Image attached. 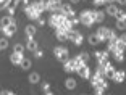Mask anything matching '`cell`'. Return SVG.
<instances>
[{"label": "cell", "instance_id": "f35d334b", "mask_svg": "<svg viewBox=\"0 0 126 95\" xmlns=\"http://www.w3.org/2000/svg\"><path fill=\"white\" fill-rule=\"evenodd\" d=\"M36 21H37V23H39V26H44V24H45V23H47V21H45V19H44V18H42V16H39V18H37V19H36Z\"/></svg>", "mask_w": 126, "mask_h": 95}, {"label": "cell", "instance_id": "3957f363", "mask_svg": "<svg viewBox=\"0 0 126 95\" xmlns=\"http://www.w3.org/2000/svg\"><path fill=\"white\" fill-rule=\"evenodd\" d=\"M66 39L71 40L74 45H81L82 44V34L79 32V31H74V29L66 31Z\"/></svg>", "mask_w": 126, "mask_h": 95}, {"label": "cell", "instance_id": "f6af8a7d", "mask_svg": "<svg viewBox=\"0 0 126 95\" xmlns=\"http://www.w3.org/2000/svg\"><path fill=\"white\" fill-rule=\"evenodd\" d=\"M8 94H10V90H2V94H0V95H8Z\"/></svg>", "mask_w": 126, "mask_h": 95}, {"label": "cell", "instance_id": "7c38bea8", "mask_svg": "<svg viewBox=\"0 0 126 95\" xmlns=\"http://www.w3.org/2000/svg\"><path fill=\"white\" fill-rule=\"evenodd\" d=\"M108 53L107 50H97L95 53H94V56L97 58V61H104V60H108Z\"/></svg>", "mask_w": 126, "mask_h": 95}, {"label": "cell", "instance_id": "5bb4252c", "mask_svg": "<svg viewBox=\"0 0 126 95\" xmlns=\"http://www.w3.org/2000/svg\"><path fill=\"white\" fill-rule=\"evenodd\" d=\"M126 77V73L125 71H115V74H113V77H111V81H115V82H123Z\"/></svg>", "mask_w": 126, "mask_h": 95}, {"label": "cell", "instance_id": "ab89813d", "mask_svg": "<svg viewBox=\"0 0 126 95\" xmlns=\"http://www.w3.org/2000/svg\"><path fill=\"white\" fill-rule=\"evenodd\" d=\"M95 5H105V0H94Z\"/></svg>", "mask_w": 126, "mask_h": 95}, {"label": "cell", "instance_id": "ac0fdd59", "mask_svg": "<svg viewBox=\"0 0 126 95\" xmlns=\"http://www.w3.org/2000/svg\"><path fill=\"white\" fill-rule=\"evenodd\" d=\"M26 36H28V39H34V36H36V27H34L32 24H29V26H26Z\"/></svg>", "mask_w": 126, "mask_h": 95}, {"label": "cell", "instance_id": "6da1fadb", "mask_svg": "<svg viewBox=\"0 0 126 95\" xmlns=\"http://www.w3.org/2000/svg\"><path fill=\"white\" fill-rule=\"evenodd\" d=\"M63 21H65V16L60 15V11H53V13H50V18H48V26L57 29Z\"/></svg>", "mask_w": 126, "mask_h": 95}, {"label": "cell", "instance_id": "2e32d148", "mask_svg": "<svg viewBox=\"0 0 126 95\" xmlns=\"http://www.w3.org/2000/svg\"><path fill=\"white\" fill-rule=\"evenodd\" d=\"M15 21V18L13 16H3V18L0 19V29H3V27H7L10 23H13Z\"/></svg>", "mask_w": 126, "mask_h": 95}, {"label": "cell", "instance_id": "277c9868", "mask_svg": "<svg viewBox=\"0 0 126 95\" xmlns=\"http://www.w3.org/2000/svg\"><path fill=\"white\" fill-rule=\"evenodd\" d=\"M79 66H82V65H81V61L78 60V56H76V58L68 60V61H65V63H63V69L66 71V73H73V71H76V69H78Z\"/></svg>", "mask_w": 126, "mask_h": 95}, {"label": "cell", "instance_id": "d590c367", "mask_svg": "<svg viewBox=\"0 0 126 95\" xmlns=\"http://www.w3.org/2000/svg\"><path fill=\"white\" fill-rule=\"evenodd\" d=\"M39 3H41L42 7H44V10H45V8L50 5V0H39Z\"/></svg>", "mask_w": 126, "mask_h": 95}, {"label": "cell", "instance_id": "7dc6e473", "mask_svg": "<svg viewBox=\"0 0 126 95\" xmlns=\"http://www.w3.org/2000/svg\"><path fill=\"white\" fill-rule=\"evenodd\" d=\"M44 95H53V94H52V92H47V94H44Z\"/></svg>", "mask_w": 126, "mask_h": 95}, {"label": "cell", "instance_id": "d6986e66", "mask_svg": "<svg viewBox=\"0 0 126 95\" xmlns=\"http://www.w3.org/2000/svg\"><path fill=\"white\" fill-rule=\"evenodd\" d=\"M113 58H115V61H118V63H123V61H125V52H121V50H116L115 53H113Z\"/></svg>", "mask_w": 126, "mask_h": 95}, {"label": "cell", "instance_id": "4316f807", "mask_svg": "<svg viewBox=\"0 0 126 95\" xmlns=\"http://www.w3.org/2000/svg\"><path fill=\"white\" fill-rule=\"evenodd\" d=\"M39 79H41V76H39L37 73L29 74V82H31V84H37V82H39Z\"/></svg>", "mask_w": 126, "mask_h": 95}, {"label": "cell", "instance_id": "7bdbcfd3", "mask_svg": "<svg viewBox=\"0 0 126 95\" xmlns=\"http://www.w3.org/2000/svg\"><path fill=\"white\" fill-rule=\"evenodd\" d=\"M120 39H121V40H123V42H125V44H126V32H123V36H121V37H120Z\"/></svg>", "mask_w": 126, "mask_h": 95}, {"label": "cell", "instance_id": "44dd1931", "mask_svg": "<svg viewBox=\"0 0 126 95\" xmlns=\"http://www.w3.org/2000/svg\"><path fill=\"white\" fill-rule=\"evenodd\" d=\"M118 10L120 8L116 7V5H107V15H110V16H115Z\"/></svg>", "mask_w": 126, "mask_h": 95}, {"label": "cell", "instance_id": "9c48e42d", "mask_svg": "<svg viewBox=\"0 0 126 95\" xmlns=\"http://www.w3.org/2000/svg\"><path fill=\"white\" fill-rule=\"evenodd\" d=\"M60 15H63L65 18L66 16H71V15H74V10L71 8V5L70 3H62V7H60Z\"/></svg>", "mask_w": 126, "mask_h": 95}, {"label": "cell", "instance_id": "836d02e7", "mask_svg": "<svg viewBox=\"0 0 126 95\" xmlns=\"http://www.w3.org/2000/svg\"><path fill=\"white\" fill-rule=\"evenodd\" d=\"M116 29L125 31L126 29V21H116Z\"/></svg>", "mask_w": 126, "mask_h": 95}, {"label": "cell", "instance_id": "7402d4cb", "mask_svg": "<svg viewBox=\"0 0 126 95\" xmlns=\"http://www.w3.org/2000/svg\"><path fill=\"white\" fill-rule=\"evenodd\" d=\"M115 71H116V69L113 68V66H108L107 69H105V76H104V77H105L107 81L111 79V77H113V74H115Z\"/></svg>", "mask_w": 126, "mask_h": 95}, {"label": "cell", "instance_id": "d4e9b609", "mask_svg": "<svg viewBox=\"0 0 126 95\" xmlns=\"http://www.w3.org/2000/svg\"><path fill=\"white\" fill-rule=\"evenodd\" d=\"M58 60H60L62 63H65V61H68V60H70V55H68V48H65V50H63L62 53H60Z\"/></svg>", "mask_w": 126, "mask_h": 95}, {"label": "cell", "instance_id": "b9f144b4", "mask_svg": "<svg viewBox=\"0 0 126 95\" xmlns=\"http://www.w3.org/2000/svg\"><path fill=\"white\" fill-rule=\"evenodd\" d=\"M19 3H23L24 7H28V5H29V2H28V0H19Z\"/></svg>", "mask_w": 126, "mask_h": 95}, {"label": "cell", "instance_id": "1f68e13d", "mask_svg": "<svg viewBox=\"0 0 126 95\" xmlns=\"http://www.w3.org/2000/svg\"><path fill=\"white\" fill-rule=\"evenodd\" d=\"M8 47V39L7 37H2L0 39V50H3V48H7Z\"/></svg>", "mask_w": 126, "mask_h": 95}, {"label": "cell", "instance_id": "5b68a950", "mask_svg": "<svg viewBox=\"0 0 126 95\" xmlns=\"http://www.w3.org/2000/svg\"><path fill=\"white\" fill-rule=\"evenodd\" d=\"M24 13H26V16H28L29 19H37L39 16L42 15V13H41L39 10H37V8L34 7L32 3H29L28 7H24Z\"/></svg>", "mask_w": 126, "mask_h": 95}, {"label": "cell", "instance_id": "bcb514c9", "mask_svg": "<svg viewBox=\"0 0 126 95\" xmlns=\"http://www.w3.org/2000/svg\"><path fill=\"white\" fill-rule=\"evenodd\" d=\"M79 0H71V3H78Z\"/></svg>", "mask_w": 126, "mask_h": 95}, {"label": "cell", "instance_id": "c3c4849f", "mask_svg": "<svg viewBox=\"0 0 126 95\" xmlns=\"http://www.w3.org/2000/svg\"><path fill=\"white\" fill-rule=\"evenodd\" d=\"M95 95H102V94H100V92H95Z\"/></svg>", "mask_w": 126, "mask_h": 95}, {"label": "cell", "instance_id": "ee69618b", "mask_svg": "<svg viewBox=\"0 0 126 95\" xmlns=\"http://www.w3.org/2000/svg\"><path fill=\"white\" fill-rule=\"evenodd\" d=\"M116 2H118L120 5H126V0H116Z\"/></svg>", "mask_w": 126, "mask_h": 95}, {"label": "cell", "instance_id": "e575fe53", "mask_svg": "<svg viewBox=\"0 0 126 95\" xmlns=\"http://www.w3.org/2000/svg\"><path fill=\"white\" fill-rule=\"evenodd\" d=\"M42 90H44V94L50 92V84H48V82H44V84H42Z\"/></svg>", "mask_w": 126, "mask_h": 95}, {"label": "cell", "instance_id": "603a6c76", "mask_svg": "<svg viewBox=\"0 0 126 95\" xmlns=\"http://www.w3.org/2000/svg\"><path fill=\"white\" fill-rule=\"evenodd\" d=\"M65 85H66V89H68V90H74V89H76V81H74L73 77H70V79H66Z\"/></svg>", "mask_w": 126, "mask_h": 95}, {"label": "cell", "instance_id": "83f0119b", "mask_svg": "<svg viewBox=\"0 0 126 95\" xmlns=\"http://www.w3.org/2000/svg\"><path fill=\"white\" fill-rule=\"evenodd\" d=\"M18 3H19V0H8L7 8H10V10H15V8L18 7Z\"/></svg>", "mask_w": 126, "mask_h": 95}, {"label": "cell", "instance_id": "7a4b0ae2", "mask_svg": "<svg viewBox=\"0 0 126 95\" xmlns=\"http://www.w3.org/2000/svg\"><path fill=\"white\" fill-rule=\"evenodd\" d=\"M79 23L84 24L86 27H91L94 24V19H92V10H84L79 15Z\"/></svg>", "mask_w": 126, "mask_h": 95}, {"label": "cell", "instance_id": "4dcf8cb0", "mask_svg": "<svg viewBox=\"0 0 126 95\" xmlns=\"http://www.w3.org/2000/svg\"><path fill=\"white\" fill-rule=\"evenodd\" d=\"M13 52H15V53H21V55H23V53H24V45H23V44H16Z\"/></svg>", "mask_w": 126, "mask_h": 95}, {"label": "cell", "instance_id": "cb8c5ba5", "mask_svg": "<svg viewBox=\"0 0 126 95\" xmlns=\"http://www.w3.org/2000/svg\"><path fill=\"white\" fill-rule=\"evenodd\" d=\"M116 21H126V11L125 10H118L116 11V15H115Z\"/></svg>", "mask_w": 126, "mask_h": 95}, {"label": "cell", "instance_id": "f1b7e54d", "mask_svg": "<svg viewBox=\"0 0 126 95\" xmlns=\"http://www.w3.org/2000/svg\"><path fill=\"white\" fill-rule=\"evenodd\" d=\"M115 47L118 48V50L125 52V48H126V44H125V42H123V40H121V39H120V37H118V40H116V44H115Z\"/></svg>", "mask_w": 126, "mask_h": 95}, {"label": "cell", "instance_id": "30bf717a", "mask_svg": "<svg viewBox=\"0 0 126 95\" xmlns=\"http://www.w3.org/2000/svg\"><path fill=\"white\" fill-rule=\"evenodd\" d=\"M107 85H108L107 79H100L99 82H95V84L92 85V87H94V90H95V92H100V94H104L105 89H107Z\"/></svg>", "mask_w": 126, "mask_h": 95}, {"label": "cell", "instance_id": "ba28073f", "mask_svg": "<svg viewBox=\"0 0 126 95\" xmlns=\"http://www.w3.org/2000/svg\"><path fill=\"white\" fill-rule=\"evenodd\" d=\"M16 29H18V26H16V21H13V23H10L7 27H3V29H0V31H2V32H3L7 37H10V36H13V34L16 32Z\"/></svg>", "mask_w": 126, "mask_h": 95}, {"label": "cell", "instance_id": "484cf974", "mask_svg": "<svg viewBox=\"0 0 126 95\" xmlns=\"http://www.w3.org/2000/svg\"><path fill=\"white\" fill-rule=\"evenodd\" d=\"M31 65H32V63H31L29 58H23V61H21V65H19V66H21L23 69H29Z\"/></svg>", "mask_w": 126, "mask_h": 95}, {"label": "cell", "instance_id": "f546056e", "mask_svg": "<svg viewBox=\"0 0 126 95\" xmlns=\"http://www.w3.org/2000/svg\"><path fill=\"white\" fill-rule=\"evenodd\" d=\"M89 44L91 45H97V44H99V37H97L95 34H91V36H89Z\"/></svg>", "mask_w": 126, "mask_h": 95}, {"label": "cell", "instance_id": "d6a6232c", "mask_svg": "<svg viewBox=\"0 0 126 95\" xmlns=\"http://www.w3.org/2000/svg\"><path fill=\"white\" fill-rule=\"evenodd\" d=\"M65 48H66V47H55V48H53V55H55L57 58H58V56H60V53H62V52L65 50Z\"/></svg>", "mask_w": 126, "mask_h": 95}, {"label": "cell", "instance_id": "74e56055", "mask_svg": "<svg viewBox=\"0 0 126 95\" xmlns=\"http://www.w3.org/2000/svg\"><path fill=\"white\" fill-rule=\"evenodd\" d=\"M7 3H8V0H0V10H5Z\"/></svg>", "mask_w": 126, "mask_h": 95}, {"label": "cell", "instance_id": "52a82bcc", "mask_svg": "<svg viewBox=\"0 0 126 95\" xmlns=\"http://www.w3.org/2000/svg\"><path fill=\"white\" fill-rule=\"evenodd\" d=\"M76 73H78L79 77H82V79H89V77H91V69H89V66H87V65L79 66L78 69H76Z\"/></svg>", "mask_w": 126, "mask_h": 95}, {"label": "cell", "instance_id": "9a60e30c", "mask_svg": "<svg viewBox=\"0 0 126 95\" xmlns=\"http://www.w3.org/2000/svg\"><path fill=\"white\" fill-rule=\"evenodd\" d=\"M55 36H57V39H58L60 42H65V40H68V39H66V32H65L62 27H57V29H55Z\"/></svg>", "mask_w": 126, "mask_h": 95}, {"label": "cell", "instance_id": "8992f818", "mask_svg": "<svg viewBox=\"0 0 126 95\" xmlns=\"http://www.w3.org/2000/svg\"><path fill=\"white\" fill-rule=\"evenodd\" d=\"M95 36L99 37V42H107L108 40V37H110V29L108 27H99L97 29V32H95Z\"/></svg>", "mask_w": 126, "mask_h": 95}, {"label": "cell", "instance_id": "ffe728a7", "mask_svg": "<svg viewBox=\"0 0 126 95\" xmlns=\"http://www.w3.org/2000/svg\"><path fill=\"white\" fill-rule=\"evenodd\" d=\"M78 60L81 61V65H87V61H89V53H86V52L79 53V55H78Z\"/></svg>", "mask_w": 126, "mask_h": 95}, {"label": "cell", "instance_id": "4fadbf2b", "mask_svg": "<svg viewBox=\"0 0 126 95\" xmlns=\"http://www.w3.org/2000/svg\"><path fill=\"white\" fill-rule=\"evenodd\" d=\"M23 58H24V56H23L21 53H15V52H13V53H11V56H10L11 63H13V65H16V66H19V65H21Z\"/></svg>", "mask_w": 126, "mask_h": 95}, {"label": "cell", "instance_id": "8fae6325", "mask_svg": "<svg viewBox=\"0 0 126 95\" xmlns=\"http://www.w3.org/2000/svg\"><path fill=\"white\" fill-rule=\"evenodd\" d=\"M92 19H94V23H104V19H105V13L104 11H97V10H92Z\"/></svg>", "mask_w": 126, "mask_h": 95}, {"label": "cell", "instance_id": "8d00e7d4", "mask_svg": "<svg viewBox=\"0 0 126 95\" xmlns=\"http://www.w3.org/2000/svg\"><path fill=\"white\" fill-rule=\"evenodd\" d=\"M34 55H36V58H42V55H44V52H42L41 48H37V50L34 52Z\"/></svg>", "mask_w": 126, "mask_h": 95}, {"label": "cell", "instance_id": "e0dca14e", "mask_svg": "<svg viewBox=\"0 0 126 95\" xmlns=\"http://www.w3.org/2000/svg\"><path fill=\"white\" fill-rule=\"evenodd\" d=\"M26 48H28V50H29V52H32V53H34V52H36L37 48H39V45H37V42H36V40H34V39H28Z\"/></svg>", "mask_w": 126, "mask_h": 95}, {"label": "cell", "instance_id": "60d3db41", "mask_svg": "<svg viewBox=\"0 0 126 95\" xmlns=\"http://www.w3.org/2000/svg\"><path fill=\"white\" fill-rule=\"evenodd\" d=\"M116 0H105V5H113Z\"/></svg>", "mask_w": 126, "mask_h": 95}]
</instances>
